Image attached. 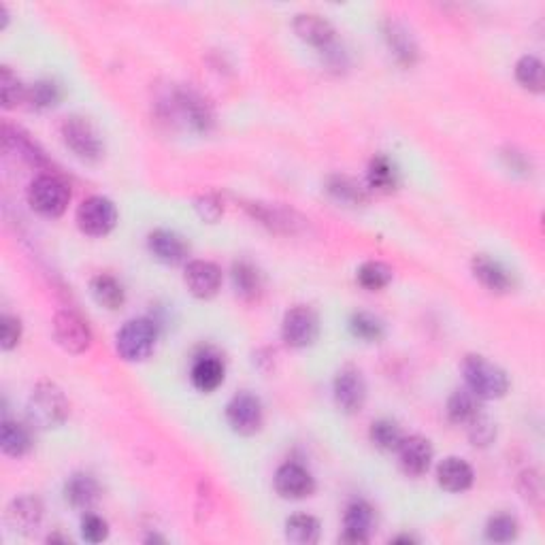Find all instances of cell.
I'll return each instance as SVG.
<instances>
[{
	"label": "cell",
	"mask_w": 545,
	"mask_h": 545,
	"mask_svg": "<svg viewBox=\"0 0 545 545\" xmlns=\"http://www.w3.org/2000/svg\"><path fill=\"white\" fill-rule=\"evenodd\" d=\"M462 377L467 388L480 396L482 401L503 399L507 390H510L507 373L499 365H494L492 360L480 356V354H469L462 360Z\"/></svg>",
	"instance_id": "cell-1"
},
{
	"label": "cell",
	"mask_w": 545,
	"mask_h": 545,
	"mask_svg": "<svg viewBox=\"0 0 545 545\" xmlns=\"http://www.w3.org/2000/svg\"><path fill=\"white\" fill-rule=\"evenodd\" d=\"M69 399L63 388L52 382L36 384L28 399V418L39 428H58L69 418Z\"/></svg>",
	"instance_id": "cell-2"
},
{
	"label": "cell",
	"mask_w": 545,
	"mask_h": 545,
	"mask_svg": "<svg viewBox=\"0 0 545 545\" xmlns=\"http://www.w3.org/2000/svg\"><path fill=\"white\" fill-rule=\"evenodd\" d=\"M158 343V324L150 317L128 320L115 335V350L126 363H143L154 354Z\"/></svg>",
	"instance_id": "cell-3"
},
{
	"label": "cell",
	"mask_w": 545,
	"mask_h": 545,
	"mask_svg": "<svg viewBox=\"0 0 545 545\" xmlns=\"http://www.w3.org/2000/svg\"><path fill=\"white\" fill-rule=\"evenodd\" d=\"M71 200V190L54 173L34 177L28 186V205L43 218H60Z\"/></svg>",
	"instance_id": "cell-4"
},
{
	"label": "cell",
	"mask_w": 545,
	"mask_h": 545,
	"mask_svg": "<svg viewBox=\"0 0 545 545\" xmlns=\"http://www.w3.org/2000/svg\"><path fill=\"white\" fill-rule=\"evenodd\" d=\"M77 226L88 237H107L118 226V207L107 196H90L77 209Z\"/></svg>",
	"instance_id": "cell-5"
},
{
	"label": "cell",
	"mask_w": 545,
	"mask_h": 545,
	"mask_svg": "<svg viewBox=\"0 0 545 545\" xmlns=\"http://www.w3.org/2000/svg\"><path fill=\"white\" fill-rule=\"evenodd\" d=\"M63 141L64 145L83 162H96L105 151L101 134L85 118L71 115L63 124Z\"/></svg>",
	"instance_id": "cell-6"
},
{
	"label": "cell",
	"mask_w": 545,
	"mask_h": 545,
	"mask_svg": "<svg viewBox=\"0 0 545 545\" xmlns=\"http://www.w3.org/2000/svg\"><path fill=\"white\" fill-rule=\"evenodd\" d=\"M317 335H320V320L317 314L307 305H297L286 311L284 322H281V339L292 350H305L314 345Z\"/></svg>",
	"instance_id": "cell-7"
},
{
	"label": "cell",
	"mask_w": 545,
	"mask_h": 545,
	"mask_svg": "<svg viewBox=\"0 0 545 545\" xmlns=\"http://www.w3.org/2000/svg\"><path fill=\"white\" fill-rule=\"evenodd\" d=\"M226 422L237 434L252 437L265 424V407L252 392H238L226 405Z\"/></svg>",
	"instance_id": "cell-8"
},
{
	"label": "cell",
	"mask_w": 545,
	"mask_h": 545,
	"mask_svg": "<svg viewBox=\"0 0 545 545\" xmlns=\"http://www.w3.org/2000/svg\"><path fill=\"white\" fill-rule=\"evenodd\" d=\"M54 336L58 345L71 354H83L92 345V330L77 311L60 309L54 316Z\"/></svg>",
	"instance_id": "cell-9"
},
{
	"label": "cell",
	"mask_w": 545,
	"mask_h": 545,
	"mask_svg": "<svg viewBox=\"0 0 545 545\" xmlns=\"http://www.w3.org/2000/svg\"><path fill=\"white\" fill-rule=\"evenodd\" d=\"M333 396L336 407H339L343 414H358L366 403V382L360 369L352 365L339 369L333 382Z\"/></svg>",
	"instance_id": "cell-10"
},
{
	"label": "cell",
	"mask_w": 545,
	"mask_h": 545,
	"mask_svg": "<svg viewBox=\"0 0 545 545\" xmlns=\"http://www.w3.org/2000/svg\"><path fill=\"white\" fill-rule=\"evenodd\" d=\"M275 490L281 499L301 501L314 494L316 480L303 464L286 462L275 473Z\"/></svg>",
	"instance_id": "cell-11"
},
{
	"label": "cell",
	"mask_w": 545,
	"mask_h": 545,
	"mask_svg": "<svg viewBox=\"0 0 545 545\" xmlns=\"http://www.w3.org/2000/svg\"><path fill=\"white\" fill-rule=\"evenodd\" d=\"M188 292L196 298H213L222 287V268L209 260H192L188 262L186 273H183Z\"/></svg>",
	"instance_id": "cell-12"
},
{
	"label": "cell",
	"mask_w": 545,
	"mask_h": 545,
	"mask_svg": "<svg viewBox=\"0 0 545 545\" xmlns=\"http://www.w3.org/2000/svg\"><path fill=\"white\" fill-rule=\"evenodd\" d=\"M173 109L180 118L196 132H207L213 126V112L209 102L194 90H177Z\"/></svg>",
	"instance_id": "cell-13"
},
{
	"label": "cell",
	"mask_w": 545,
	"mask_h": 545,
	"mask_svg": "<svg viewBox=\"0 0 545 545\" xmlns=\"http://www.w3.org/2000/svg\"><path fill=\"white\" fill-rule=\"evenodd\" d=\"M375 529V511L365 501H354L347 505L345 513H343V535L341 541L350 545L366 543Z\"/></svg>",
	"instance_id": "cell-14"
},
{
	"label": "cell",
	"mask_w": 545,
	"mask_h": 545,
	"mask_svg": "<svg viewBox=\"0 0 545 545\" xmlns=\"http://www.w3.org/2000/svg\"><path fill=\"white\" fill-rule=\"evenodd\" d=\"M396 454H399L401 469L405 471L409 477H422L424 473H428V469H431L434 450L431 441L426 437L414 434V437L403 439L401 448L396 450Z\"/></svg>",
	"instance_id": "cell-15"
},
{
	"label": "cell",
	"mask_w": 545,
	"mask_h": 545,
	"mask_svg": "<svg viewBox=\"0 0 545 545\" xmlns=\"http://www.w3.org/2000/svg\"><path fill=\"white\" fill-rule=\"evenodd\" d=\"M147 249H150V254L154 256L156 260L170 267L181 265L190 254V248L188 243L183 241V237L167 229H158L150 232V237H147Z\"/></svg>",
	"instance_id": "cell-16"
},
{
	"label": "cell",
	"mask_w": 545,
	"mask_h": 545,
	"mask_svg": "<svg viewBox=\"0 0 545 545\" xmlns=\"http://www.w3.org/2000/svg\"><path fill=\"white\" fill-rule=\"evenodd\" d=\"M471 271H473V277L480 281L486 290L494 294H505L513 287L511 273L507 271L499 260L490 258L486 254L475 256V258L471 260Z\"/></svg>",
	"instance_id": "cell-17"
},
{
	"label": "cell",
	"mask_w": 545,
	"mask_h": 545,
	"mask_svg": "<svg viewBox=\"0 0 545 545\" xmlns=\"http://www.w3.org/2000/svg\"><path fill=\"white\" fill-rule=\"evenodd\" d=\"M473 480H475L473 467H471L464 458L448 456L445 461L439 462L437 483L445 490V492H452V494L467 492V490L473 486Z\"/></svg>",
	"instance_id": "cell-18"
},
{
	"label": "cell",
	"mask_w": 545,
	"mask_h": 545,
	"mask_svg": "<svg viewBox=\"0 0 545 545\" xmlns=\"http://www.w3.org/2000/svg\"><path fill=\"white\" fill-rule=\"evenodd\" d=\"M292 28L297 36L309 45L320 47V49H330L335 41V28L326 17L317 14H298L294 17Z\"/></svg>",
	"instance_id": "cell-19"
},
{
	"label": "cell",
	"mask_w": 545,
	"mask_h": 545,
	"mask_svg": "<svg viewBox=\"0 0 545 545\" xmlns=\"http://www.w3.org/2000/svg\"><path fill=\"white\" fill-rule=\"evenodd\" d=\"M190 379H192L194 388L205 392V394H209V392H216L226 379L224 360L219 358L218 354H211V352L200 354V356L194 360L192 373H190Z\"/></svg>",
	"instance_id": "cell-20"
},
{
	"label": "cell",
	"mask_w": 545,
	"mask_h": 545,
	"mask_svg": "<svg viewBox=\"0 0 545 545\" xmlns=\"http://www.w3.org/2000/svg\"><path fill=\"white\" fill-rule=\"evenodd\" d=\"M7 522L20 535H33L43 522V505L36 497H20L9 505Z\"/></svg>",
	"instance_id": "cell-21"
},
{
	"label": "cell",
	"mask_w": 545,
	"mask_h": 545,
	"mask_svg": "<svg viewBox=\"0 0 545 545\" xmlns=\"http://www.w3.org/2000/svg\"><path fill=\"white\" fill-rule=\"evenodd\" d=\"M98 497H101V486H98V482L88 473H75L66 482L64 499L73 510L88 511L90 507L96 503Z\"/></svg>",
	"instance_id": "cell-22"
},
{
	"label": "cell",
	"mask_w": 545,
	"mask_h": 545,
	"mask_svg": "<svg viewBox=\"0 0 545 545\" xmlns=\"http://www.w3.org/2000/svg\"><path fill=\"white\" fill-rule=\"evenodd\" d=\"M326 192L333 196L336 203L345 207H360L369 203V188L347 175H333L326 181Z\"/></svg>",
	"instance_id": "cell-23"
},
{
	"label": "cell",
	"mask_w": 545,
	"mask_h": 545,
	"mask_svg": "<svg viewBox=\"0 0 545 545\" xmlns=\"http://www.w3.org/2000/svg\"><path fill=\"white\" fill-rule=\"evenodd\" d=\"M482 414V399L469 388L452 392V396L448 399V418L452 424L469 426Z\"/></svg>",
	"instance_id": "cell-24"
},
{
	"label": "cell",
	"mask_w": 545,
	"mask_h": 545,
	"mask_svg": "<svg viewBox=\"0 0 545 545\" xmlns=\"http://www.w3.org/2000/svg\"><path fill=\"white\" fill-rule=\"evenodd\" d=\"M3 143L7 151H15V156H20L24 162L33 164V167H47V158L39 150V145L34 143L28 134H24L20 128H3Z\"/></svg>",
	"instance_id": "cell-25"
},
{
	"label": "cell",
	"mask_w": 545,
	"mask_h": 545,
	"mask_svg": "<svg viewBox=\"0 0 545 545\" xmlns=\"http://www.w3.org/2000/svg\"><path fill=\"white\" fill-rule=\"evenodd\" d=\"M90 292L98 307L109 311H118L126 301L124 286H122L113 275H96V277L90 281Z\"/></svg>",
	"instance_id": "cell-26"
},
{
	"label": "cell",
	"mask_w": 545,
	"mask_h": 545,
	"mask_svg": "<svg viewBox=\"0 0 545 545\" xmlns=\"http://www.w3.org/2000/svg\"><path fill=\"white\" fill-rule=\"evenodd\" d=\"M384 34L392 49V54H394L396 60H399L401 64L412 66L415 60H418V45H415L412 33H409L403 24L392 22V20L385 22Z\"/></svg>",
	"instance_id": "cell-27"
},
{
	"label": "cell",
	"mask_w": 545,
	"mask_h": 545,
	"mask_svg": "<svg viewBox=\"0 0 545 545\" xmlns=\"http://www.w3.org/2000/svg\"><path fill=\"white\" fill-rule=\"evenodd\" d=\"M232 286H235L237 297H241L245 303H254L262 294V275L252 262H235L232 265Z\"/></svg>",
	"instance_id": "cell-28"
},
{
	"label": "cell",
	"mask_w": 545,
	"mask_h": 545,
	"mask_svg": "<svg viewBox=\"0 0 545 545\" xmlns=\"http://www.w3.org/2000/svg\"><path fill=\"white\" fill-rule=\"evenodd\" d=\"M0 448L11 458L26 456L30 448H33L30 431L24 424H20V422L5 418L3 426H0Z\"/></svg>",
	"instance_id": "cell-29"
},
{
	"label": "cell",
	"mask_w": 545,
	"mask_h": 545,
	"mask_svg": "<svg viewBox=\"0 0 545 545\" xmlns=\"http://www.w3.org/2000/svg\"><path fill=\"white\" fill-rule=\"evenodd\" d=\"M320 520L309 516V513H294L286 520L284 532L290 543L297 545H314L320 541Z\"/></svg>",
	"instance_id": "cell-30"
},
{
	"label": "cell",
	"mask_w": 545,
	"mask_h": 545,
	"mask_svg": "<svg viewBox=\"0 0 545 545\" xmlns=\"http://www.w3.org/2000/svg\"><path fill=\"white\" fill-rule=\"evenodd\" d=\"M366 183H369V190H375V192L384 194L396 190V186H399V170H396V164L384 154L375 156L369 164V170H366Z\"/></svg>",
	"instance_id": "cell-31"
},
{
	"label": "cell",
	"mask_w": 545,
	"mask_h": 545,
	"mask_svg": "<svg viewBox=\"0 0 545 545\" xmlns=\"http://www.w3.org/2000/svg\"><path fill=\"white\" fill-rule=\"evenodd\" d=\"M60 101H63V90H60V85L52 82V79H41V82L28 85L26 102L30 109L45 112V109L56 107Z\"/></svg>",
	"instance_id": "cell-32"
},
{
	"label": "cell",
	"mask_w": 545,
	"mask_h": 545,
	"mask_svg": "<svg viewBox=\"0 0 545 545\" xmlns=\"http://www.w3.org/2000/svg\"><path fill=\"white\" fill-rule=\"evenodd\" d=\"M371 443L382 452H396L401 448L405 433L401 431V426L392 420H377L371 424L369 431Z\"/></svg>",
	"instance_id": "cell-33"
},
{
	"label": "cell",
	"mask_w": 545,
	"mask_h": 545,
	"mask_svg": "<svg viewBox=\"0 0 545 545\" xmlns=\"http://www.w3.org/2000/svg\"><path fill=\"white\" fill-rule=\"evenodd\" d=\"M358 284L369 292H379L384 287L390 286L392 281V268L382 260H369L358 268L356 273Z\"/></svg>",
	"instance_id": "cell-34"
},
{
	"label": "cell",
	"mask_w": 545,
	"mask_h": 545,
	"mask_svg": "<svg viewBox=\"0 0 545 545\" xmlns=\"http://www.w3.org/2000/svg\"><path fill=\"white\" fill-rule=\"evenodd\" d=\"M28 85H24L9 66L0 69V101L5 109H15L22 102H26Z\"/></svg>",
	"instance_id": "cell-35"
},
{
	"label": "cell",
	"mask_w": 545,
	"mask_h": 545,
	"mask_svg": "<svg viewBox=\"0 0 545 545\" xmlns=\"http://www.w3.org/2000/svg\"><path fill=\"white\" fill-rule=\"evenodd\" d=\"M518 83L529 92L541 94L543 92V63L537 56H522L516 64Z\"/></svg>",
	"instance_id": "cell-36"
},
{
	"label": "cell",
	"mask_w": 545,
	"mask_h": 545,
	"mask_svg": "<svg viewBox=\"0 0 545 545\" xmlns=\"http://www.w3.org/2000/svg\"><path fill=\"white\" fill-rule=\"evenodd\" d=\"M350 333L365 343H377L384 336V324L373 314L358 311L350 317Z\"/></svg>",
	"instance_id": "cell-37"
},
{
	"label": "cell",
	"mask_w": 545,
	"mask_h": 545,
	"mask_svg": "<svg viewBox=\"0 0 545 545\" xmlns=\"http://www.w3.org/2000/svg\"><path fill=\"white\" fill-rule=\"evenodd\" d=\"M520 532L518 520L510 513H497L488 520L486 524V539L492 543H510L516 541Z\"/></svg>",
	"instance_id": "cell-38"
},
{
	"label": "cell",
	"mask_w": 545,
	"mask_h": 545,
	"mask_svg": "<svg viewBox=\"0 0 545 545\" xmlns=\"http://www.w3.org/2000/svg\"><path fill=\"white\" fill-rule=\"evenodd\" d=\"M254 216L258 218L262 224H267L268 229H273V230L284 229L287 232H292L294 224L290 219V213H287L286 209H277V207H268V205H256Z\"/></svg>",
	"instance_id": "cell-39"
},
{
	"label": "cell",
	"mask_w": 545,
	"mask_h": 545,
	"mask_svg": "<svg viewBox=\"0 0 545 545\" xmlns=\"http://www.w3.org/2000/svg\"><path fill=\"white\" fill-rule=\"evenodd\" d=\"M467 431H469V439H471V443L475 445H480V448H486V445H490L492 443L494 439H497V426L492 424V420L490 418H486V415H480V418H475L473 422H471V424L467 426Z\"/></svg>",
	"instance_id": "cell-40"
},
{
	"label": "cell",
	"mask_w": 545,
	"mask_h": 545,
	"mask_svg": "<svg viewBox=\"0 0 545 545\" xmlns=\"http://www.w3.org/2000/svg\"><path fill=\"white\" fill-rule=\"evenodd\" d=\"M22 339V322L20 317L5 314L0 317V345H3L5 352L15 350L20 345Z\"/></svg>",
	"instance_id": "cell-41"
},
{
	"label": "cell",
	"mask_w": 545,
	"mask_h": 545,
	"mask_svg": "<svg viewBox=\"0 0 545 545\" xmlns=\"http://www.w3.org/2000/svg\"><path fill=\"white\" fill-rule=\"evenodd\" d=\"M82 537L88 543H102L109 537V524L96 513H85L82 520Z\"/></svg>",
	"instance_id": "cell-42"
},
{
	"label": "cell",
	"mask_w": 545,
	"mask_h": 545,
	"mask_svg": "<svg viewBox=\"0 0 545 545\" xmlns=\"http://www.w3.org/2000/svg\"><path fill=\"white\" fill-rule=\"evenodd\" d=\"M196 211H199V216L207 219V222H218V219L222 218L224 207H222V203H219L218 196L205 194L196 200Z\"/></svg>",
	"instance_id": "cell-43"
},
{
	"label": "cell",
	"mask_w": 545,
	"mask_h": 545,
	"mask_svg": "<svg viewBox=\"0 0 545 545\" xmlns=\"http://www.w3.org/2000/svg\"><path fill=\"white\" fill-rule=\"evenodd\" d=\"M522 483H524V497L529 501H539L541 499V480H539L537 473H529L522 475Z\"/></svg>",
	"instance_id": "cell-44"
},
{
	"label": "cell",
	"mask_w": 545,
	"mask_h": 545,
	"mask_svg": "<svg viewBox=\"0 0 545 545\" xmlns=\"http://www.w3.org/2000/svg\"><path fill=\"white\" fill-rule=\"evenodd\" d=\"M0 17H3V30L7 28V24H9V14H7V5L5 3H0Z\"/></svg>",
	"instance_id": "cell-45"
},
{
	"label": "cell",
	"mask_w": 545,
	"mask_h": 545,
	"mask_svg": "<svg viewBox=\"0 0 545 545\" xmlns=\"http://www.w3.org/2000/svg\"><path fill=\"white\" fill-rule=\"evenodd\" d=\"M394 543H414V537H396Z\"/></svg>",
	"instance_id": "cell-46"
}]
</instances>
